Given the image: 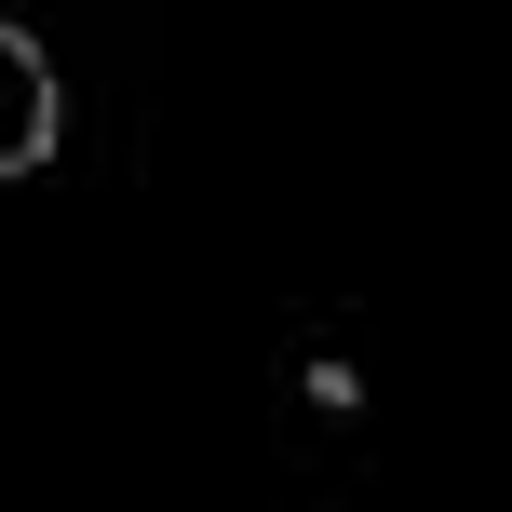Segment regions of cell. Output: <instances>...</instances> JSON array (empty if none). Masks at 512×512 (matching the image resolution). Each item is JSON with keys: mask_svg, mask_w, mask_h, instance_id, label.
I'll list each match as a JSON object with an SVG mask.
<instances>
[{"mask_svg": "<svg viewBox=\"0 0 512 512\" xmlns=\"http://www.w3.org/2000/svg\"><path fill=\"white\" fill-rule=\"evenodd\" d=\"M54 54L27 41V27H0V176H41L54 162Z\"/></svg>", "mask_w": 512, "mask_h": 512, "instance_id": "cell-1", "label": "cell"}]
</instances>
